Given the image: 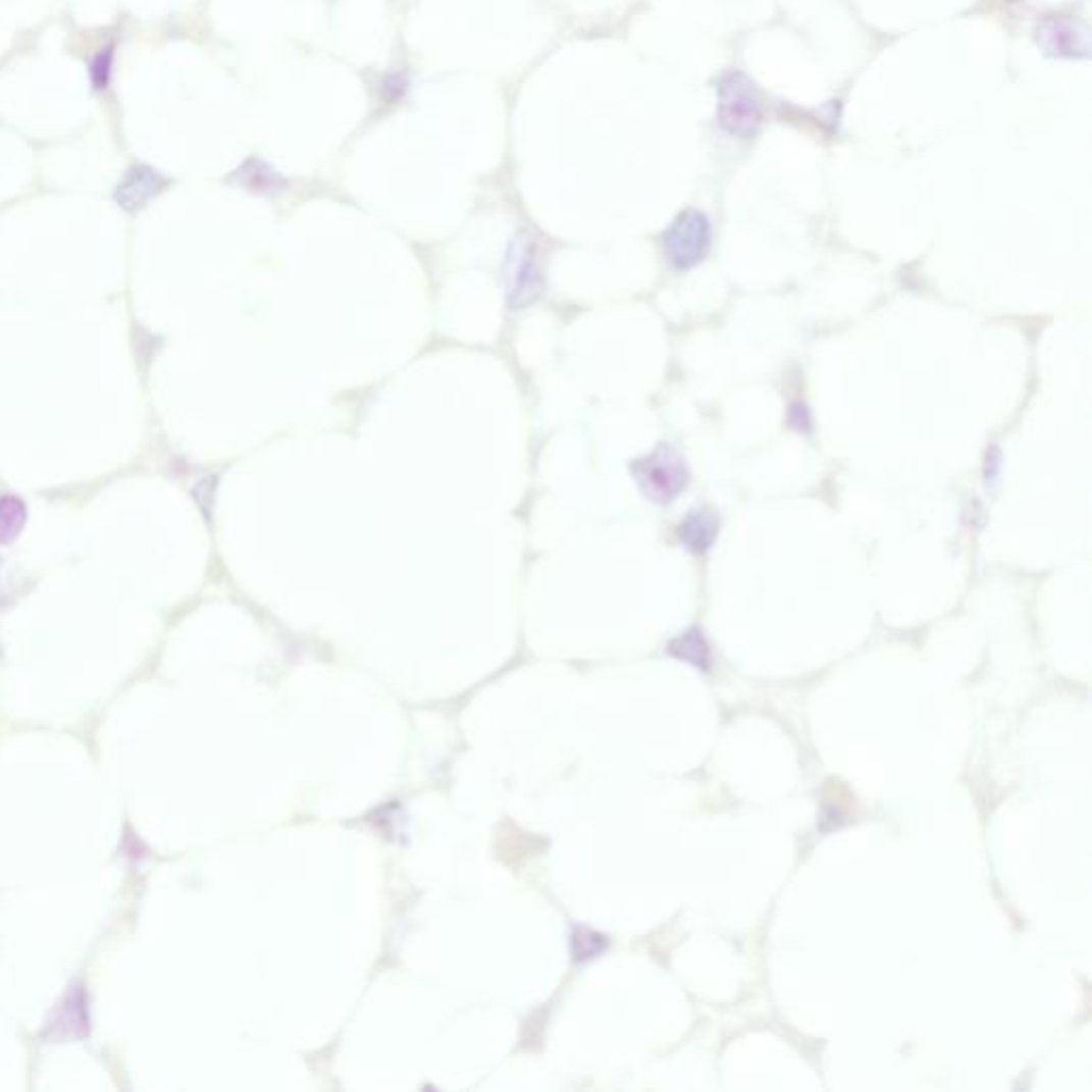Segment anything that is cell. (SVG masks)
Instances as JSON below:
<instances>
[{
  "mask_svg": "<svg viewBox=\"0 0 1092 1092\" xmlns=\"http://www.w3.org/2000/svg\"><path fill=\"white\" fill-rule=\"evenodd\" d=\"M632 474L646 500L666 506L677 500L689 482V470L683 457L670 447H658L632 463Z\"/></svg>",
  "mask_w": 1092,
  "mask_h": 1092,
  "instance_id": "6da1fadb",
  "label": "cell"
},
{
  "mask_svg": "<svg viewBox=\"0 0 1092 1092\" xmlns=\"http://www.w3.org/2000/svg\"><path fill=\"white\" fill-rule=\"evenodd\" d=\"M719 124L730 135L747 139L753 137L762 122V103L751 80L742 73H730L719 84L717 103Z\"/></svg>",
  "mask_w": 1092,
  "mask_h": 1092,
  "instance_id": "7a4b0ae2",
  "label": "cell"
},
{
  "mask_svg": "<svg viewBox=\"0 0 1092 1092\" xmlns=\"http://www.w3.org/2000/svg\"><path fill=\"white\" fill-rule=\"evenodd\" d=\"M711 248V222L698 212L687 209L670 224L664 236L666 259L677 269H691L698 265Z\"/></svg>",
  "mask_w": 1092,
  "mask_h": 1092,
  "instance_id": "3957f363",
  "label": "cell"
},
{
  "mask_svg": "<svg viewBox=\"0 0 1092 1092\" xmlns=\"http://www.w3.org/2000/svg\"><path fill=\"white\" fill-rule=\"evenodd\" d=\"M540 273L536 265V252L525 240L510 244L506 257V293L513 308L529 306L540 295Z\"/></svg>",
  "mask_w": 1092,
  "mask_h": 1092,
  "instance_id": "277c9868",
  "label": "cell"
},
{
  "mask_svg": "<svg viewBox=\"0 0 1092 1092\" xmlns=\"http://www.w3.org/2000/svg\"><path fill=\"white\" fill-rule=\"evenodd\" d=\"M165 186H167V179L158 171L146 165H137L124 173V177L118 184V189H115L113 193V199L124 209V212L135 214L139 212V209H144L154 197H158L162 191H165Z\"/></svg>",
  "mask_w": 1092,
  "mask_h": 1092,
  "instance_id": "5b68a950",
  "label": "cell"
},
{
  "mask_svg": "<svg viewBox=\"0 0 1092 1092\" xmlns=\"http://www.w3.org/2000/svg\"><path fill=\"white\" fill-rule=\"evenodd\" d=\"M717 531H719V517L707 508H695L681 521L679 540L687 551L703 555L713 547Z\"/></svg>",
  "mask_w": 1092,
  "mask_h": 1092,
  "instance_id": "8992f818",
  "label": "cell"
},
{
  "mask_svg": "<svg viewBox=\"0 0 1092 1092\" xmlns=\"http://www.w3.org/2000/svg\"><path fill=\"white\" fill-rule=\"evenodd\" d=\"M1039 41L1048 48L1052 54L1058 56H1076L1078 52L1086 54V39L1078 33V29L1072 21L1064 19H1048L1039 29Z\"/></svg>",
  "mask_w": 1092,
  "mask_h": 1092,
  "instance_id": "52a82bcc",
  "label": "cell"
},
{
  "mask_svg": "<svg viewBox=\"0 0 1092 1092\" xmlns=\"http://www.w3.org/2000/svg\"><path fill=\"white\" fill-rule=\"evenodd\" d=\"M668 654L679 662L693 666L695 670L707 672L711 668V646L700 627H691V630L672 638L668 642Z\"/></svg>",
  "mask_w": 1092,
  "mask_h": 1092,
  "instance_id": "ba28073f",
  "label": "cell"
},
{
  "mask_svg": "<svg viewBox=\"0 0 1092 1092\" xmlns=\"http://www.w3.org/2000/svg\"><path fill=\"white\" fill-rule=\"evenodd\" d=\"M233 181L244 186L246 191L259 193V195L277 193V191H282V186H284V179L259 158L246 160L244 165L236 171Z\"/></svg>",
  "mask_w": 1092,
  "mask_h": 1092,
  "instance_id": "9c48e42d",
  "label": "cell"
},
{
  "mask_svg": "<svg viewBox=\"0 0 1092 1092\" xmlns=\"http://www.w3.org/2000/svg\"><path fill=\"white\" fill-rule=\"evenodd\" d=\"M29 519L27 504L15 496H0V544H11Z\"/></svg>",
  "mask_w": 1092,
  "mask_h": 1092,
  "instance_id": "30bf717a",
  "label": "cell"
},
{
  "mask_svg": "<svg viewBox=\"0 0 1092 1092\" xmlns=\"http://www.w3.org/2000/svg\"><path fill=\"white\" fill-rule=\"evenodd\" d=\"M570 947H572V956L576 963H587V960L597 958L602 951L609 947V941L607 937L591 931V928L587 926H576L572 931Z\"/></svg>",
  "mask_w": 1092,
  "mask_h": 1092,
  "instance_id": "8fae6325",
  "label": "cell"
},
{
  "mask_svg": "<svg viewBox=\"0 0 1092 1092\" xmlns=\"http://www.w3.org/2000/svg\"><path fill=\"white\" fill-rule=\"evenodd\" d=\"M111 60H113V52H111V45H109V48L101 50L99 56L92 60V64H90V80H92V84H95L97 90H105L107 84H109Z\"/></svg>",
  "mask_w": 1092,
  "mask_h": 1092,
  "instance_id": "7c38bea8",
  "label": "cell"
},
{
  "mask_svg": "<svg viewBox=\"0 0 1092 1092\" xmlns=\"http://www.w3.org/2000/svg\"><path fill=\"white\" fill-rule=\"evenodd\" d=\"M789 423H792V427H796L798 431H809V414H807V408L802 404H796L792 406V410H789Z\"/></svg>",
  "mask_w": 1092,
  "mask_h": 1092,
  "instance_id": "4fadbf2b",
  "label": "cell"
},
{
  "mask_svg": "<svg viewBox=\"0 0 1092 1092\" xmlns=\"http://www.w3.org/2000/svg\"><path fill=\"white\" fill-rule=\"evenodd\" d=\"M998 468H1001V453H998V449H992L988 451L986 455V482H994V476L998 474Z\"/></svg>",
  "mask_w": 1092,
  "mask_h": 1092,
  "instance_id": "5bb4252c",
  "label": "cell"
}]
</instances>
